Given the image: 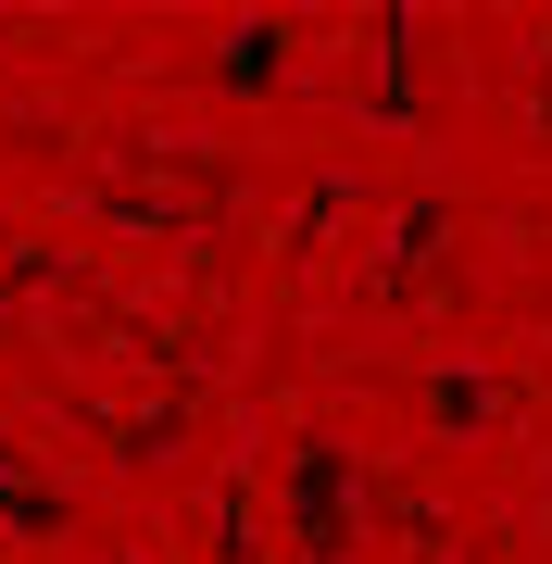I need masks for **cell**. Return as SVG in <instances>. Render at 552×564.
I'll return each instance as SVG.
<instances>
[{
	"label": "cell",
	"instance_id": "cell-1",
	"mask_svg": "<svg viewBox=\"0 0 552 564\" xmlns=\"http://www.w3.org/2000/svg\"><path fill=\"white\" fill-rule=\"evenodd\" d=\"M339 514H351V452L339 440H289V527H302V564H339Z\"/></svg>",
	"mask_w": 552,
	"mask_h": 564
},
{
	"label": "cell",
	"instance_id": "cell-2",
	"mask_svg": "<svg viewBox=\"0 0 552 564\" xmlns=\"http://www.w3.org/2000/svg\"><path fill=\"white\" fill-rule=\"evenodd\" d=\"M226 76L264 88V76H277V25H239V39H226Z\"/></svg>",
	"mask_w": 552,
	"mask_h": 564
}]
</instances>
